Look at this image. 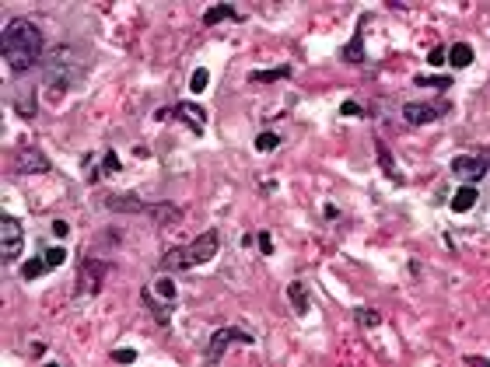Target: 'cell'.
Listing matches in <instances>:
<instances>
[{
	"label": "cell",
	"instance_id": "9a60e30c",
	"mask_svg": "<svg viewBox=\"0 0 490 367\" xmlns=\"http://www.w3.org/2000/svg\"><path fill=\"white\" fill-rule=\"evenodd\" d=\"M473 46L469 42H455L452 49H448V64L455 67V70H466V67H473Z\"/></svg>",
	"mask_w": 490,
	"mask_h": 367
},
{
	"label": "cell",
	"instance_id": "44dd1931",
	"mask_svg": "<svg viewBox=\"0 0 490 367\" xmlns=\"http://www.w3.org/2000/svg\"><path fill=\"white\" fill-rule=\"evenodd\" d=\"M42 273H49V262L39 256V259H28L25 266H21V277L25 280H36V277H42Z\"/></svg>",
	"mask_w": 490,
	"mask_h": 367
},
{
	"label": "cell",
	"instance_id": "7a4b0ae2",
	"mask_svg": "<svg viewBox=\"0 0 490 367\" xmlns=\"http://www.w3.org/2000/svg\"><path fill=\"white\" fill-rule=\"evenodd\" d=\"M84 70H88V59L77 46L60 42V46L46 49V56H42V81L56 91L77 87L84 81Z\"/></svg>",
	"mask_w": 490,
	"mask_h": 367
},
{
	"label": "cell",
	"instance_id": "30bf717a",
	"mask_svg": "<svg viewBox=\"0 0 490 367\" xmlns=\"http://www.w3.org/2000/svg\"><path fill=\"white\" fill-rule=\"evenodd\" d=\"M172 115H179V119L186 122V126H190L196 137L203 133V115H207V112H203L200 105H193V102H179V105L172 109Z\"/></svg>",
	"mask_w": 490,
	"mask_h": 367
},
{
	"label": "cell",
	"instance_id": "7c38bea8",
	"mask_svg": "<svg viewBox=\"0 0 490 367\" xmlns=\"http://www.w3.org/2000/svg\"><path fill=\"white\" fill-rule=\"evenodd\" d=\"M140 297H144L151 318H155L158 325H168V322H172V304H162V301L155 297V287H144V290H140Z\"/></svg>",
	"mask_w": 490,
	"mask_h": 367
},
{
	"label": "cell",
	"instance_id": "f546056e",
	"mask_svg": "<svg viewBox=\"0 0 490 367\" xmlns=\"http://www.w3.org/2000/svg\"><path fill=\"white\" fill-rule=\"evenodd\" d=\"M340 115H347V119H361V115H364V109H361L357 102H344V105H340Z\"/></svg>",
	"mask_w": 490,
	"mask_h": 367
},
{
	"label": "cell",
	"instance_id": "603a6c76",
	"mask_svg": "<svg viewBox=\"0 0 490 367\" xmlns=\"http://www.w3.org/2000/svg\"><path fill=\"white\" fill-rule=\"evenodd\" d=\"M382 322V315L375 312V308H357V325H364V329H375Z\"/></svg>",
	"mask_w": 490,
	"mask_h": 367
},
{
	"label": "cell",
	"instance_id": "3957f363",
	"mask_svg": "<svg viewBox=\"0 0 490 367\" xmlns=\"http://www.w3.org/2000/svg\"><path fill=\"white\" fill-rule=\"evenodd\" d=\"M218 249H221V234L210 228V231L196 234L190 245H179V249H168V252L162 256L158 269H162V273H186V269H193V266L210 262L214 256H218Z\"/></svg>",
	"mask_w": 490,
	"mask_h": 367
},
{
	"label": "cell",
	"instance_id": "d4e9b609",
	"mask_svg": "<svg viewBox=\"0 0 490 367\" xmlns=\"http://www.w3.org/2000/svg\"><path fill=\"white\" fill-rule=\"evenodd\" d=\"M155 294H162V297L172 304V301H175V284H172L168 277H158V280H155Z\"/></svg>",
	"mask_w": 490,
	"mask_h": 367
},
{
	"label": "cell",
	"instance_id": "52a82bcc",
	"mask_svg": "<svg viewBox=\"0 0 490 367\" xmlns=\"http://www.w3.org/2000/svg\"><path fill=\"white\" fill-rule=\"evenodd\" d=\"M11 168H14V172H21V175H42V172H49V161H46V154H42L39 147L25 144V147L18 150V154H14Z\"/></svg>",
	"mask_w": 490,
	"mask_h": 367
},
{
	"label": "cell",
	"instance_id": "4fadbf2b",
	"mask_svg": "<svg viewBox=\"0 0 490 367\" xmlns=\"http://www.w3.org/2000/svg\"><path fill=\"white\" fill-rule=\"evenodd\" d=\"M147 217L155 221V224H175V221L182 217V210L172 206V203H151V206H147Z\"/></svg>",
	"mask_w": 490,
	"mask_h": 367
},
{
	"label": "cell",
	"instance_id": "ac0fdd59",
	"mask_svg": "<svg viewBox=\"0 0 490 367\" xmlns=\"http://www.w3.org/2000/svg\"><path fill=\"white\" fill-rule=\"evenodd\" d=\"M344 59H347V64H354V67H361L364 59H368V53H364V32H354V39L344 46Z\"/></svg>",
	"mask_w": 490,
	"mask_h": 367
},
{
	"label": "cell",
	"instance_id": "83f0119b",
	"mask_svg": "<svg viewBox=\"0 0 490 367\" xmlns=\"http://www.w3.org/2000/svg\"><path fill=\"white\" fill-rule=\"evenodd\" d=\"M413 84H420V87H452V77H417Z\"/></svg>",
	"mask_w": 490,
	"mask_h": 367
},
{
	"label": "cell",
	"instance_id": "5b68a950",
	"mask_svg": "<svg viewBox=\"0 0 490 367\" xmlns=\"http://www.w3.org/2000/svg\"><path fill=\"white\" fill-rule=\"evenodd\" d=\"M21 249H25V228L18 217L4 213V217H0V259H4V266L21 259Z\"/></svg>",
	"mask_w": 490,
	"mask_h": 367
},
{
	"label": "cell",
	"instance_id": "7402d4cb",
	"mask_svg": "<svg viewBox=\"0 0 490 367\" xmlns=\"http://www.w3.org/2000/svg\"><path fill=\"white\" fill-rule=\"evenodd\" d=\"M277 147H281V137H277V133H259V137H256V150H259V154H273Z\"/></svg>",
	"mask_w": 490,
	"mask_h": 367
},
{
	"label": "cell",
	"instance_id": "e0dca14e",
	"mask_svg": "<svg viewBox=\"0 0 490 367\" xmlns=\"http://www.w3.org/2000/svg\"><path fill=\"white\" fill-rule=\"evenodd\" d=\"M221 21H238V8L235 4H218L203 11V25H221Z\"/></svg>",
	"mask_w": 490,
	"mask_h": 367
},
{
	"label": "cell",
	"instance_id": "8992f818",
	"mask_svg": "<svg viewBox=\"0 0 490 367\" xmlns=\"http://www.w3.org/2000/svg\"><path fill=\"white\" fill-rule=\"evenodd\" d=\"M452 175H455V178H463L466 186H473V182H480L483 175H490V165H487V158L459 154V158H452Z\"/></svg>",
	"mask_w": 490,
	"mask_h": 367
},
{
	"label": "cell",
	"instance_id": "e575fe53",
	"mask_svg": "<svg viewBox=\"0 0 490 367\" xmlns=\"http://www.w3.org/2000/svg\"><path fill=\"white\" fill-rule=\"evenodd\" d=\"M466 360H469L473 367H490V360H487V357H466Z\"/></svg>",
	"mask_w": 490,
	"mask_h": 367
},
{
	"label": "cell",
	"instance_id": "ffe728a7",
	"mask_svg": "<svg viewBox=\"0 0 490 367\" xmlns=\"http://www.w3.org/2000/svg\"><path fill=\"white\" fill-rule=\"evenodd\" d=\"M375 154H378V161H382V168H385V175H389L392 182H403L400 172H396V161H392V154H389V147H385L382 140H375Z\"/></svg>",
	"mask_w": 490,
	"mask_h": 367
},
{
	"label": "cell",
	"instance_id": "9c48e42d",
	"mask_svg": "<svg viewBox=\"0 0 490 367\" xmlns=\"http://www.w3.org/2000/svg\"><path fill=\"white\" fill-rule=\"evenodd\" d=\"M102 203H105L109 210H116V213H147V206H151V203H144L137 193H109Z\"/></svg>",
	"mask_w": 490,
	"mask_h": 367
},
{
	"label": "cell",
	"instance_id": "6da1fadb",
	"mask_svg": "<svg viewBox=\"0 0 490 367\" xmlns=\"http://www.w3.org/2000/svg\"><path fill=\"white\" fill-rule=\"evenodd\" d=\"M0 53H4V64L11 74H28L32 67H42L46 56L42 28L32 18H11L4 25V36H0Z\"/></svg>",
	"mask_w": 490,
	"mask_h": 367
},
{
	"label": "cell",
	"instance_id": "4316f807",
	"mask_svg": "<svg viewBox=\"0 0 490 367\" xmlns=\"http://www.w3.org/2000/svg\"><path fill=\"white\" fill-rule=\"evenodd\" d=\"M207 81H210L207 67H196V70H193V77H190V87H193L196 95H200V91H207Z\"/></svg>",
	"mask_w": 490,
	"mask_h": 367
},
{
	"label": "cell",
	"instance_id": "ba28073f",
	"mask_svg": "<svg viewBox=\"0 0 490 367\" xmlns=\"http://www.w3.org/2000/svg\"><path fill=\"white\" fill-rule=\"evenodd\" d=\"M448 112V105H427V102H407L403 105V119L410 122V126H427V122H438L441 115Z\"/></svg>",
	"mask_w": 490,
	"mask_h": 367
},
{
	"label": "cell",
	"instance_id": "d6986e66",
	"mask_svg": "<svg viewBox=\"0 0 490 367\" xmlns=\"http://www.w3.org/2000/svg\"><path fill=\"white\" fill-rule=\"evenodd\" d=\"M284 77H291V67H287V64L277 67V70H253V74H249L253 84H273V81H284Z\"/></svg>",
	"mask_w": 490,
	"mask_h": 367
},
{
	"label": "cell",
	"instance_id": "8d00e7d4",
	"mask_svg": "<svg viewBox=\"0 0 490 367\" xmlns=\"http://www.w3.org/2000/svg\"><path fill=\"white\" fill-rule=\"evenodd\" d=\"M487 165H490V161H487Z\"/></svg>",
	"mask_w": 490,
	"mask_h": 367
},
{
	"label": "cell",
	"instance_id": "d6a6232c",
	"mask_svg": "<svg viewBox=\"0 0 490 367\" xmlns=\"http://www.w3.org/2000/svg\"><path fill=\"white\" fill-rule=\"evenodd\" d=\"M256 241H259V249H263V256H270V252H273V238H270L266 231H259V234H256Z\"/></svg>",
	"mask_w": 490,
	"mask_h": 367
},
{
	"label": "cell",
	"instance_id": "8fae6325",
	"mask_svg": "<svg viewBox=\"0 0 490 367\" xmlns=\"http://www.w3.org/2000/svg\"><path fill=\"white\" fill-rule=\"evenodd\" d=\"M102 277H105V262H99L95 256H91L88 262H84V269H81V290L84 294H91V290H99L102 287Z\"/></svg>",
	"mask_w": 490,
	"mask_h": 367
},
{
	"label": "cell",
	"instance_id": "d590c367",
	"mask_svg": "<svg viewBox=\"0 0 490 367\" xmlns=\"http://www.w3.org/2000/svg\"><path fill=\"white\" fill-rule=\"evenodd\" d=\"M42 367H60V364H42Z\"/></svg>",
	"mask_w": 490,
	"mask_h": 367
},
{
	"label": "cell",
	"instance_id": "836d02e7",
	"mask_svg": "<svg viewBox=\"0 0 490 367\" xmlns=\"http://www.w3.org/2000/svg\"><path fill=\"white\" fill-rule=\"evenodd\" d=\"M53 234H56V238H67V234H70V224H67V221H53Z\"/></svg>",
	"mask_w": 490,
	"mask_h": 367
},
{
	"label": "cell",
	"instance_id": "f1b7e54d",
	"mask_svg": "<svg viewBox=\"0 0 490 367\" xmlns=\"http://www.w3.org/2000/svg\"><path fill=\"white\" fill-rule=\"evenodd\" d=\"M64 259H67V252H64V249H60V245H56V249H49V252H46V262H49V269H56V266H64Z\"/></svg>",
	"mask_w": 490,
	"mask_h": 367
},
{
	"label": "cell",
	"instance_id": "5bb4252c",
	"mask_svg": "<svg viewBox=\"0 0 490 367\" xmlns=\"http://www.w3.org/2000/svg\"><path fill=\"white\" fill-rule=\"evenodd\" d=\"M476 200H480V196H476V189H473V186H459L448 206H452V213H469V210L476 206Z\"/></svg>",
	"mask_w": 490,
	"mask_h": 367
},
{
	"label": "cell",
	"instance_id": "2e32d148",
	"mask_svg": "<svg viewBox=\"0 0 490 367\" xmlns=\"http://www.w3.org/2000/svg\"><path fill=\"white\" fill-rule=\"evenodd\" d=\"M287 301H291L294 315H309V287H305L301 280H294V284L287 287Z\"/></svg>",
	"mask_w": 490,
	"mask_h": 367
},
{
	"label": "cell",
	"instance_id": "4dcf8cb0",
	"mask_svg": "<svg viewBox=\"0 0 490 367\" xmlns=\"http://www.w3.org/2000/svg\"><path fill=\"white\" fill-rule=\"evenodd\" d=\"M112 360H116V364H133V360H137V350H130V346H127V350H112Z\"/></svg>",
	"mask_w": 490,
	"mask_h": 367
},
{
	"label": "cell",
	"instance_id": "484cf974",
	"mask_svg": "<svg viewBox=\"0 0 490 367\" xmlns=\"http://www.w3.org/2000/svg\"><path fill=\"white\" fill-rule=\"evenodd\" d=\"M116 172H122L116 150H105V154H102V175H116Z\"/></svg>",
	"mask_w": 490,
	"mask_h": 367
},
{
	"label": "cell",
	"instance_id": "1f68e13d",
	"mask_svg": "<svg viewBox=\"0 0 490 367\" xmlns=\"http://www.w3.org/2000/svg\"><path fill=\"white\" fill-rule=\"evenodd\" d=\"M445 56H448V49L435 46V49H431V56H427V64H431V67H441V64H448V59H445Z\"/></svg>",
	"mask_w": 490,
	"mask_h": 367
},
{
	"label": "cell",
	"instance_id": "cb8c5ba5",
	"mask_svg": "<svg viewBox=\"0 0 490 367\" xmlns=\"http://www.w3.org/2000/svg\"><path fill=\"white\" fill-rule=\"evenodd\" d=\"M14 109H18L25 119H36V95H32V91H28L25 98H18V102H14Z\"/></svg>",
	"mask_w": 490,
	"mask_h": 367
},
{
	"label": "cell",
	"instance_id": "277c9868",
	"mask_svg": "<svg viewBox=\"0 0 490 367\" xmlns=\"http://www.w3.org/2000/svg\"><path fill=\"white\" fill-rule=\"evenodd\" d=\"M235 343L253 346L256 336L245 332V329H238V325H224V329H218V332H210V343H207V350H203V364H207V367H218L221 357H224V350L235 346Z\"/></svg>",
	"mask_w": 490,
	"mask_h": 367
}]
</instances>
